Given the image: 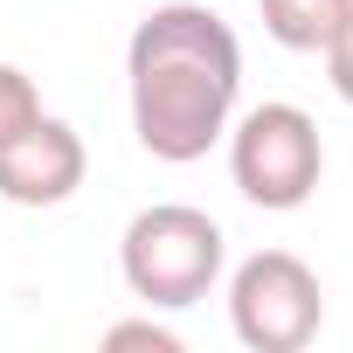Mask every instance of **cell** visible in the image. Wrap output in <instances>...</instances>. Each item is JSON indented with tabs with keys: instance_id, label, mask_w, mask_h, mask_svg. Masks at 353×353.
I'll list each match as a JSON object with an SVG mask.
<instances>
[{
	"instance_id": "obj_1",
	"label": "cell",
	"mask_w": 353,
	"mask_h": 353,
	"mask_svg": "<svg viewBox=\"0 0 353 353\" xmlns=\"http://www.w3.org/2000/svg\"><path fill=\"white\" fill-rule=\"evenodd\" d=\"M125 83L139 145L166 166H194L229 139L243 97V42L201 0H166L125 42Z\"/></svg>"
},
{
	"instance_id": "obj_2",
	"label": "cell",
	"mask_w": 353,
	"mask_h": 353,
	"mask_svg": "<svg viewBox=\"0 0 353 353\" xmlns=\"http://www.w3.org/2000/svg\"><path fill=\"white\" fill-rule=\"evenodd\" d=\"M222 263H229V236L215 215L188 208V201H159V208H139L118 236V270H125V291L145 305V312H188L201 305L215 284H222Z\"/></svg>"
},
{
	"instance_id": "obj_3",
	"label": "cell",
	"mask_w": 353,
	"mask_h": 353,
	"mask_svg": "<svg viewBox=\"0 0 353 353\" xmlns=\"http://www.w3.org/2000/svg\"><path fill=\"white\" fill-rule=\"evenodd\" d=\"M319 173H325V139L305 104L277 97L229 118V181L250 208H270V215L305 208L319 194Z\"/></svg>"
},
{
	"instance_id": "obj_4",
	"label": "cell",
	"mask_w": 353,
	"mask_h": 353,
	"mask_svg": "<svg viewBox=\"0 0 353 353\" xmlns=\"http://www.w3.org/2000/svg\"><path fill=\"white\" fill-rule=\"evenodd\" d=\"M229 325L250 353H298L325 325L319 270L298 250H256L229 277Z\"/></svg>"
},
{
	"instance_id": "obj_5",
	"label": "cell",
	"mask_w": 353,
	"mask_h": 353,
	"mask_svg": "<svg viewBox=\"0 0 353 353\" xmlns=\"http://www.w3.org/2000/svg\"><path fill=\"white\" fill-rule=\"evenodd\" d=\"M83 173H90L83 132L42 111L21 139L0 145V201H14V208H63L83 188Z\"/></svg>"
},
{
	"instance_id": "obj_6",
	"label": "cell",
	"mask_w": 353,
	"mask_h": 353,
	"mask_svg": "<svg viewBox=\"0 0 353 353\" xmlns=\"http://www.w3.org/2000/svg\"><path fill=\"white\" fill-rule=\"evenodd\" d=\"M263 8V35L291 56H325V42L339 35V21L353 14V0H256Z\"/></svg>"
},
{
	"instance_id": "obj_7",
	"label": "cell",
	"mask_w": 353,
	"mask_h": 353,
	"mask_svg": "<svg viewBox=\"0 0 353 353\" xmlns=\"http://www.w3.org/2000/svg\"><path fill=\"white\" fill-rule=\"evenodd\" d=\"M35 118H42V90H35V77L14 70V63H0V145L21 139Z\"/></svg>"
},
{
	"instance_id": "obj_8",
	"label": "cell",
	"mask_w": 353,
	"mask_h": 353,
	"mask_svg": "<svg viewBox=\"0 0 353 353\" xmlns=\"http://www.w3.org/2000/svg\"><path fill=\"white\" fill-rule=\"evenodd\" d=\"M125 346L181 353V332H173V325H159V319H118V325H104V353H125Z\"/></svg>"
},
{
	"instance_id": "obj_9",
	"label": "cell",
	"mask_w": 353,
	"mask_h": 353,
	"mask_svg": "<svg viewBox=\"0 0 353 353\" xmlns=\"http://www.w3.org/2000/svg\"><path fill=\"white\" fill-rule=\"evenodd\" d=\"M325 83H332V97L339 104H353V14L339 21V35L325 42Z\"/></svg>"
}]
</instances>
